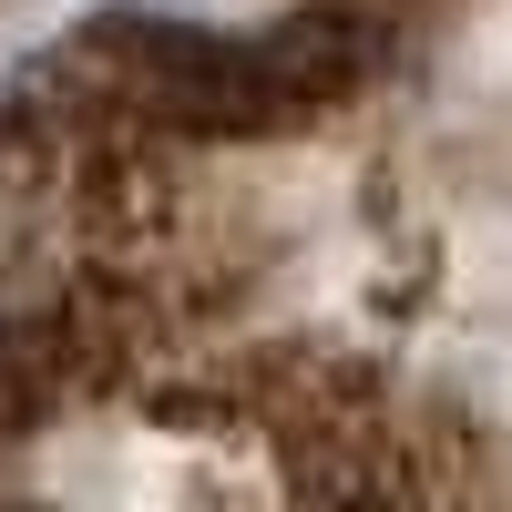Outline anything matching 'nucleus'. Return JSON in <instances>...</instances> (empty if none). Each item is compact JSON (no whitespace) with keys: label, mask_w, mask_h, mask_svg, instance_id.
I'll return each instance as SVG.
<instances>
[{"label":"nucleus","mask_w":512,"mask_h":512,"mask_svg":"<svg viewBox=\"0 0 512 512\" xmlns=\"http://www.w3.org/2000/svg\"><path fill=\"white\" fill-rule=\"evenodd\" d=\"M359 72H369V41L349 21H277L226 41L205 21L103 11L21 82V113L93 144L185 154V144H246V134L318 123L328 103L359 93Z\"/></svg>","instance_id":"obj_1"}]
</instances>
